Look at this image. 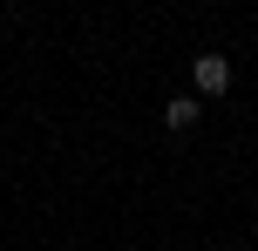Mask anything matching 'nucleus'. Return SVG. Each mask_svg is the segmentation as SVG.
<instances>
[{
  "mask_svg": "<svg viewBox=\"0 0 258 251\" xmlns=\"http://www.w3.org/2000/svg\"><path fill=\"white\" fill-rule=\"evenodd\" d=\"M190 81H197V102H204V95H224V89H231V61H224V54H197Z\"/></svg>",
  "mask_w": 258,
  "mask_h": 251,
  "instance_id": "nucleus-1",
  "label": "nucleus"
},
{
  "mask_svg": "<svg viewBox=\"0 0 258 251\" xmlns=\"http://www.w3.org/2000/svg\"><path fill=\"white\" fill-rule=\"evenodd\" d=\"M197 116H204L197 95H170V102H163V129H197Z\"/></svg>",
  "mask_w": 258,
  "mask_h": 251,
  "instance_id": "nucleus-2",
  "label": "nucleus"
}]
</instances>
